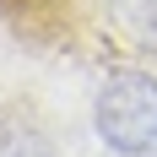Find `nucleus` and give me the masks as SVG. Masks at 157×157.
Returning <instances> with one entry per match:
<instances>
[{
  "mask_svg": "<svg viewBox=\"0 0 157 157\" xmlns=\"http://www.w3.org/2000/svg\"><path fill=\"white\" fill-rule=\"evenodd\" d=\"M92 130L114 157L157 152V71L114 65L92 92Z\"/></svg>",
  "mask_w": 157,
  "mask_h": 157,
  "instance_id": "nucleus-1",
  "label": "nucleus"
}]
</instances>
